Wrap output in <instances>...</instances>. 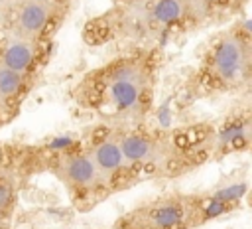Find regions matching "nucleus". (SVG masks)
<instances>
[{
    "instance_id": "nucleus-3",
    "label": "nucleus",
    "mask_w": 252,
    "mask_h": 229,
    "mask_svg": "<svg viewBox=\"0 0 252 229\" xmlns=\"http://www.w3.org/2000/svg\"><path fill=\"white\" fill-rule=\"evenodd\" d=\"M61 4V0H16L8 10L12 14V34L37 41L57 18Z\"/></svg>"
},
{
    "instance_id": "nucleus-2",
    "label": "nucleus",
    "mask_w": 252,
    "mask_h": 229,
    "mask_svg": "<svg viewBox=\"0 0 252 229\" xmlns=\"http://www.w3.org/2000/svg\"><path fill=\"white\" fill-rule=\"evenodd\" d=\"M250 65V43L246 34L230 32L213 49L209 71L219 83H236L240 81Z\"/></svg>"
},
{
    "instance_id": "nucleus-1",
    "label": "nucleus",
    "mask_w": 252,
    "mask_h": 229,
    "mask_svg": "<svg viewBox=\"0 0 252 229\" xmlns=\"http://www.w3.org/2000/svg\"><path fill=\"white\" fill-rule=\"evenodd\" d=\"M154 67L144 55H130L110 63L96 79L98 101L116 116L138 118L150 105Z\"/></svg>"
},
{
    "instance_id": "nucleus-11",
    "label": "nucleus",
    "mask_w": 252,
    "mask_h": 229,
    "mask_svg": "<svg viewBox=\"0 0 252 229\" xmlns=\"http://www.w3.org/2000/svg\"><path fill=\"white\" fill-rule=\"evenodd\" d=\"M12 203H14V188L10 180H4L0 182V221L10 215Z\"/></svg>"
},
{
    "instance_id": "nucleus-9",
    "label": "nucleus",
    "mask_w": 252,
    "mask_h": 229,
    "mask_svg": "<svg viewBox=\"0 0 252 229\" xmlns=\"http://www.w3.org/2000/svg\"><path fill=\"white\" fill-rule=\"evenodd\" d=\"M24 87V75L8 69L4 63H0V103L14 101Z\"/></svg>"
},
{
    "instance_id": "nucleus-12",
    "label": "nucleus",
    "mask_w": 252,
    "mask_h": 229,
    "mask_svg": "<svg viewBox=\"0 0 252 229\" xmlns=\"http://www.w3.org/2000/svg\"><path fill=\"white\" fill-rule=\"evenodd\" d=\"M16 0H0V12L2 14H6L10 8H12V4H14Z\"/></svg>"
},
{
    "instance_id": "nucleus-8",
    "label": "nucleus",
    "mask_w": 252,
    "mask_h": 229,
    "mask_svg": "<svg viewBox=\"0 0 252 229\" xmlns=\"http://www.w3.org/2000/svg\"><path fill=\"white\" fill-rule=\"evenodd\" d=\"M37 55V41L35 39H28L22 38L18 34H8L4 47H2V59L0 63H4L8 69L26 75L28 69L33 65Z\"/></svg>"
},
{
    "instance_id": "nucleus-5",
    "label": "nucleus",
    "mask_w": 252,
    "mask_h": 229,
    "mask_svg": "<svg viewBox=\"0 0 252 229\" xmlns=\"http://www.w3.org/2000/svg\"><path fill=\"white\" fill-rule=\"evenodd\" d=\"M195 209L183 199H161L142 213V225L146 229H181L193 219Z\"/></svg>"
},
{
    "instance_id": "nucleus-4",
    "label": "nucleus",
    "mask_w": 252,
    "mask_h": 229,
    "mask_svg": "<svg viewBox=\"0 0 252 229\" xmlns=\"http://www.w3.org/2000/svg\"><path fill=\"white\" fill-rule=\"evenodd\" d=\"M116 140L126 166H158L165 158V146L148 134L124 132L116 134Z\"/></svg>"
},
{
    "instance_id": "nucleus-10",
    "label": "nucleus",
    "mask_w": 252,
    "mask_h": 229,
    "mask_svg": "<svg viewBox=\"0 0 252 229\" xmlns=\"http://www.w3.org/2000/svg\"><path fill=\"white\" fill-rule=\"evenodd\" d=\"M189 2H191V10H193L195 20H201V18L209 16L213 10H219V8L228 6L232 2H238V0H189Z\"/></svg>"
},
{
    "instance_id": "nucleus-13",
    "label": "nucleus",
    "mask_w": 252,
    "mask_h": 229,
    "mask_svg": "<svg viewBox=\"0 0 252 229\" xmlns=\"http://www.w3.org/2000/svg\"><path fill=\"white\" fill-rule=\"evenodd\" d=\"M122 4H140V2H146V0H120Z\"/></svg>"
},
{
    "instance_id": "nucleus-6",
    "label": "nucleus",
    "mask_w": 252,
    "mask_h": 229,
    "mask_svg": "<svg viewBox=\"0 0 252 229\" xmlns=\"http://www.w3.org/2000/svg\"><path fill=\"white\" fill-rule=\"evenodd\" d=\"M93 160V166L96 170L100 186L110 184L118 178V174L126 168V162L122 158V152L118 148L116 136H106L93 144V148L87 152Z\"/></svg>"
},
{
    "instance_id": "nucleus-14",
    "label": "nucleus",
    "mask_w": 252,
    "mask_h": 229,
    "mask_svg": "<svg viewBox=\"0 0 252 229\" xmlns=\"http://www.w3.org/2000/svg\"><path fill=\"white\" fill-rule=\"evenodd\" d=\"M238 2H242V0H238Z\"/></svg>"
},
{
    "instance_id": "nucleus-7",
    "label": "nucleus",
    "mask_w": 252,
    "mask_h": 229,
    "mask_svg": "<svg viewBox=\"0 0 252 229\" xmlns=\"http://www.w3.org/2000/svg\"><path fill=\"white\" fill-rule=\"evenodd\" d=\"M59 176L69 188L81 190V191L100 186L93 160L87 152H81V154L75 152V154L63 156L59 160Z\"/></svg>"
}]
</instances>
